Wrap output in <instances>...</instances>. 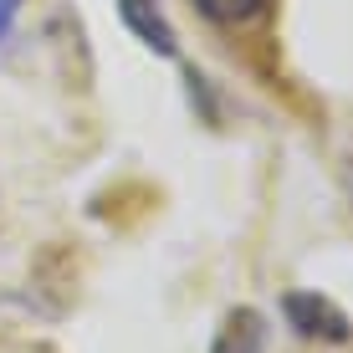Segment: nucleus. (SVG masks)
Segmentation results:
<instances>
[{
  "instance_id": "obj_4",
  "label": "nucleus",
  "mask_w": 353,
  "mask_h": 353,
  "mask_svg": "<svg viewBox=\"0 0 353 353\" xmlns=\"http://www.w3.org/2000/svg\"><path fill=\"white\" fill-rule=\"evenodd\" d=\"M210 26H246L266 10V0H190Z\"/></svg>"
},
{
  "instance_id": "obj_1",
  "label": "nucleus",
  "mask_w": 353,
  "mask_h": 353,
  "mask_svg": "<svg viewBox=\"0 0 353 353\" xmlns=\"http://www.w3.org/2000/svg\"><path fill=\"white\" fill-rule=\"evenodd\" d=\"M282 312L292 323V333L307 338V343H348L353 338V323L343 318V307H338L333 297H323V292H282Z\"/></svg>"
},
{
  "instance_id": "obj_2",
  "label": "nucleus",
  "mask_w": 353,
  "mask_h": 353,
  "mask_svg": "<svg viewBox=\"0 0 353 353\" xmlns=\"http://www.w3.org/2000/svg\"><path fill=\"white\" fill-rule=\"evenodd\" d=\"M118 16H123V26L139 36L154 57H179L174 26H169V16H164L159 0H118Z\"/></svg>"
},
{
  "instance_id": "obj_3",
  "label": "nucleus",
  "mask_w": 353,
  "mask_h": 353,
  "mask_svg": "<svg viewBox=\"0 0 353 353\" xmlns=\"http://www.w3.org/2000/svg\"><path fill=\"white\" fill-rule=\"evenodd\" d=\"M210 353H266V318L256 307H230L210 338Z\"/></svg>"
},
{
  "instance_id": "obj_5",
  "label": "nucleus",
  "mask_w": 353,
  "mask_h": 353,
  "mask_svg": "<svg viewBox=\"0 0 353 353\" xmlns=\"http://www.w3.org/2000/svg\"><path fill=\"white\" fill-rule=\"evenodd\" d=\"M16 16H21V0H0V41L10 36V26H16Z\"/></svg>"
}]
</instances>
